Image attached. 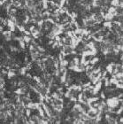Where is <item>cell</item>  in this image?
Here are the masks:
<instances>
[{
	"mask_svg": "<svg viewBox=\"0 0 123 124\" xmlns=\"http://www.w3.org/2000/svg\"><path fill=\"white\" fill-rule=\"evenodd\" d=\"M106 103L110 107L112 108H115V107L119 106L120 105V99H118L117 97H112V98H107Z\"/></svg>",
	"mask_w": 123,
	"mask_h": 124,
	"instance_id": "1",
	"label": "cell"
},
{
	"mask_svg": "<svg viewBox=\"0 0 123 124\" xmlns=\"http://www.w3.org/2000/svg\"><path fill=\"white\" fill-rule=\"evenodd\" d=\"M119 5H120V0H112V1H111V6H112L118 7Z\"/></svg>",
	"mask_w": 123,
	"mask_h": 124,
	"instance_id": "2",
	"label": "cell"
}]
</instances>
